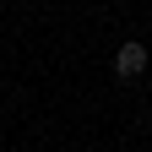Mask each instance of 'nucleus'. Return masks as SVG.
I'll return each instance as SVG.
<instances>
[{
    "mask_svg": "<svg viewBox=\"0 0 152 152\" xmlns=\"http://www.w3.org/2000/svg\"><path fill=\"white\" fill-rule=\"evenodd\" d=\"M141 71H147V44H120L114 49V76L120 82H136Z\"/></svg>",
    "mask_w": 152,
    "mask_h": 152,
    "instance_id": "1",
    "label": "nucleus"
}]
</instances>
